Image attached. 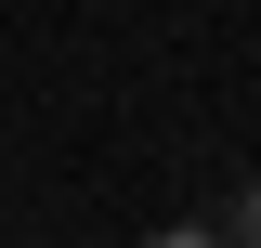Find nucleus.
Returning a JSON list of instances; mask_svg holds the SVG:
<instances>
[{
  "label": "nucleus",
  "instance_id": "nucleus-1",
  "mask_svg": "<svg viewBox=\"0 0 261 248\" xmlns=\"http://www.w3.org/2000/svg\"><path fill=\"white\" fill-rule=\"evenodd\" d=\"M209 235H235V248H261V183H235V209H209Z\"/></svg>",
  "mask_w": 261,
  "mask_h": 248
}]
</instances>
